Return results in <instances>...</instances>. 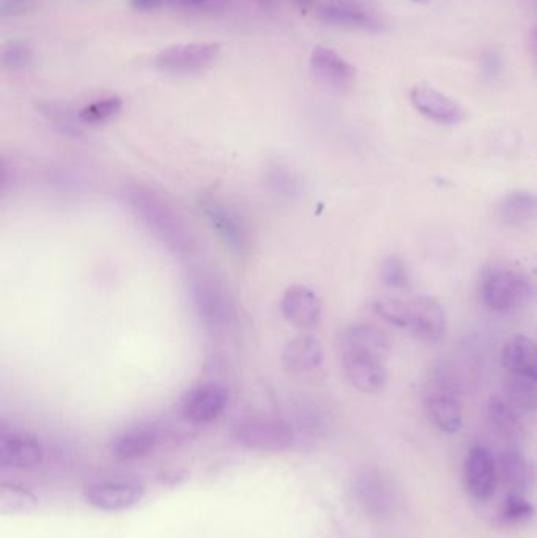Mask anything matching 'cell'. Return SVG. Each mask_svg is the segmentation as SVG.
I'll return each mask as SVG.
<instances>
[{"mask_svg": "<svg viewBox=\"0 0 537 538\" xmlns=\"http://www.w3.org/2000/svg\"><path fill=\"white\" fill-rule=\"evenodd\" d=\"M123 197L142 224L161 243L166 244L175 254L185 255L191 252L193 241L182 218L158 192L144 185H130L126 186Z\"/></svg>", "mask_w": 537, "mask_h": 538, "instance_id": "1", "label": "cell"}, {"mask_svg": "<svg viewBox=\"0 0 537 538\" xmlns=\"http://www.w3.org/2000/svg\"><path fill=\"white\" fill-rule=\"evenodd\" d=\"M197 317L213 334H226L237 323L235 303L227 288L212 274H196L189 282Z\"/></svg>", "mask_w": 537, "mask_h": 538, "instance_id": "2", "label": "cell"}, {"mask_svg": "<svg viewBox=\"0 0 537 538\" xmlns=\"http://www.w3.org/2000/svg\"><path fill=\"white\" fill-rule=\"evenodd\" d=\"M482 304L493 312H511L534 298L533 282L525 274L508 268H490L479 282Z\"/></svg>", "mask_w": 537, "mask_h": 538, "instance_id": "3", "label": "cell"}, {"mask_svg": "<svg viewBox=\"0 0 537 538\" xmlns=\"http://www.w3.org/2000/svg\"><path fill=\"white\" fill-rule=\"evenodd\" d=\"M199 208L213 232L232 254L237 257L249 255L252 247L251 232L240 211L213 194L200 197Z\"/></svg>", "mask_w": 537, "mask_h": 538, "instance_id": "4", "label": "cell"}, {"mask_svg": "<svg viewBox=\"0 0 537 538\" xmlns=\"http://www.w3.org/2000/svg\"><path fill=\"white\" fill-rule=\"evenodd\" d=\"M234 439L245 449L281 452L292 446L295 433L287 422L279 419L251 417L235 425Z\"/></svg>", "mask_w": 537, "mask_h": 538, "instance_id": "5", "label": "cell"}, {"mask_svg": "<svg viewBox=\"0 0 537 538\" xmlns=\"http://www.w3.org/2000/svg\"><path fill=\"white\" fill-rule=\"evenodd\" d=\"M219 56L221 45L218 43H182L163 49L155 57V65L163 73L189 76L213 67Z\"/></svg>", "mask_w": 537, "mask_h": 538, "instance_id": "6", "label": "cell"}, {"mask_svg": "<svg viewBox=\"0 0 537 538\" xmlns=\"http://www.w3.org/2000/svg\"><path fill=\"white\" fill-rule=\"evenodd\" d=\"M356 499L367 515L378 520L393 516L397 509V494L393 482L374 468H364L355 477Z\"/></svg>", "mask_w": 537, "mask_h": 538, "instance_id": "7", "label": "cell"}, {"mask_svg": "<svg viewBox=\"0 0 537 538\" xmlns=\"http://www.w3.org/2000/svg\"><path fill=\"white\" fill-rule=\"evenodd\" d=\"M317 18L326 26L341 29L382 32L383 21L363 0H326L317 7Z\"/></svg>", "mask_w": 537, "mask_h": 538, "instance_id": "8", "label": "cell"}, {"mask_svg": "<svg viewBox=\"0 0 537 538\" xmlns=\"http://www.w3.org/2000/svg\"><path fill=\"white\" fill-rule=\"evenodd\" d=\"M229 389L216 381L197 384L183 397L182 414L191 424H212L229 406Z\"/></svg>", "mask_w": 537, "mask_h": 538, "instance_id": "9", "label": "cell"}, {"mask_svg": "<svg viewBox=\"0 0 537 538\" xmlns=\"http://www.w3.org/2000/svg\"><path fill=\"white\" fill-rule=\"evenodd\" d=\"M386 359L364 351L342 350L341 362L345 378L364 394H377L388 383Z\"/></svg>", "mask_w": 537, "mask_h": 538, "instance_id": "10", "label": "cell"}, {"mask_svg": "<svg viewBox=\"0 0 537 538\" xmlns=\"http://www.w3.org/2000/svg\"><path fill=\"white\" fill-rule=\"evenodd\" d=\"M145 488L136 480H104L92 483L84 491V498L95 509L103 512H123L144 499Z\"/></svg>", "mask_w": 537, "mask_h": 538, "instance_id": "11", "label": "cell"}, {"mask_svg": "<svg viewBox=\"0 0 537 538\" xmlns=\"http://www.w3.org/2000/svg\"><path fill=\"white\" fill-rule=\"evenodd\" d=\"M279 309L290 325L303 331H312L322 321V299L314 290L304 285L287 288L282 295Z\"/></svg>", "mask_w": 537, "mask_h": 538, "instance_id": "12", "label": "cell"}, {"mask_svg": "<svg viewBox=\"0 0 537 538\" xmlns=\"http://www.w3.org/2000/svg\"><path fill=\"white\" fill-rule=\"evenodd\" d=\"M408 331L423 342H437L446 331V314L432 296L408 299Z\"/></svg>", "mask_w": 537, "mask_h": 538, "instance_id": "13", "label": "cell"}, {"mask_svg": "<svg viewBox=\"0 0 537 538\" xmlns=\"http://www.w3.org/2000/svg\"><path fill=\"white\" fill-rule=\"evenodd\" d=\"M312 74L320 84L333 90H347L352 87L356 79V70L349 60L328 46H315L311 52Z\"/></svg>", "mask_w": 537, "mask_h": 538, "instance_id": "14", "label": "cell"}, {"mask_svg": "<svg viewBox=\"0 0 537 538\" xmlns=\"http://www.w3.org/2000/svg\"><path fill=\"white\" fill-rule=\"evenodd\" d=\"M410 98L419 114L440 125H457L465 118V111L459 103L432 87L418 85L410 93Z\"/></svg>", "mask_w": 537, "mask_h": 538, "instance_id": "15", "label": "cell"}, {"mask_svg": "<svg viewBox=\"0 0 537 538\" xmlns=\"http://www.w3.org/2000/svg\"><path fill=\"white\" fill-rule=\"evenodd\" d=\"M45 450L34 436L24 433H2L0 466L7 469H30L40 465Z\"/></svg>", "mask_w": 537, "mask_h": 538, "instance_id": "16", "label": "cell"}, {"mask_svg": "<svg viewBox=\"0 0 537 538\" xmlns=\"http://www.w3.org/2000/svg\"><path fill=\"white\" fill-rule=\"evenodd\" d=\"M495 458L484 447H473L465 460V483L471 496L489 499L497 487Z\"/></svg>", "mask_w": 537, "mask_h": 538, "instance_id": "17", "label": "cell"}, {"mask_svg": "<svg viewBox=\"0 0 537 538\" xmlns=\"http://www.w3.org/2000/svg\"><path fill=\"white\" fill-rule=\"evenodd\" d=\"M323 359L325 354L322 345L319 340L308 334L293 337L282 351L284 369L297 376L317 372L322 367Z\"/></svg>", "mask_w": 537, "mask_h": 538, "instance_id": "18", "label": "cell"}, {"mask_svg": "<svg viewBox=\"0 0 537 538\" xmlns=\"http://www.w3.org/2000/svg\"><path fill=\"white\" fill-rule=\"evenodd\" d=\"M339 350H356L386 359L391 353V340L382 329L371 323H352L339 336Z\"/></svg>", "mask_w": 537, "mask_h": 538, "instance_id": "19", "label": "cell"}, {"mask_svg": "<svg viewBox=\"0 0 537 538\" xmlns=\"http://www.w3.org/2000/svg\"><path fill=\"white\" fill-rule=\"evenodd\" d=\"M158 441H160V435L152 425L133 427L120 433L112 441V454L123 461L141 460V458L153 454V450L158 446Z\"/></svg>", "mask_w": 537, "mask_h": 538, "instance_id": "20", "label": "cell"}, {"mask_svg": "<svg viewBox=\"0 0 537 538\" xmlns=\"http://www.w3.org/2000/svg\"><path fill=\"white\" fill-rule=\"evenodd\" d=\"M501 362L509 375L537 380V342L531 337H512L504 345Z\"/></svg>", "mask_w": 537, "mask_h": 538, "instance_id": "21", "label": "cell"}, {"mask_svg": "<svg viewBox=\"0 0 537 538\" xmlns=\"http://www.w3.org/2000/svg\"><path fill=\"white\" fill-rule=\"evenodd\" d=\"M501 221L512 229H526L537 222V194L533 191L509 192L498 205Z\"/></svg>", "mask_w": 537, "mask_h": 538, "instance_id": "22", "label": "cell"}, {"mask_svg": "<svg viewBox=\"0 0 537 538\" xmlns=\"http://www.w3.org/2000/svg\"><path fill=\"white\" fill-rule=\"evenodd\" d=\"M430 419L441 432H459L463 424L462 408L454 395L446 391L435 392L427 398Z\"/></svg>", "mask_w": 537, "mask_h": 538, "instance_id": "23", "label": "cell"}, {"mask_svg": "<svg viewBox=\"0 0 537 538\" xmlns=\"http://www.w3.org/2000/svg\"><path fill=\"white\" fill-rule=\"evenodd\" d=\"M501 479L511 493L522 494L533 483V469L515 450H508L500 460Z\"/></svg>", "mask_w": 537, "mask_h": 538, "instance_id": "24", "label": "cell"}, {"mask_svg": "<svg viewBox=\"0 0 537 538\" xmlns=\"http://www.w3.org/2000/svg\"><path fill=\"white\" fill-rule=\"evenodd\" d=\"M41 115L51 123L57 133L68 137H79L82 134V122L79 111L75 112L68 104L57 101H46L38 106Z\"/></svg>", "mask_w": 537, "mask_h": 538, "instance_id": "25", "label": "cell"}, {"mask_svg": "<svg viewBox=\"0 0 537 538\" xmlns=\"http://www.w3.org/2000/svg\"><path fill=\"white\" fill-rule=\"evenodd\" d=\"M506 400L519 413H533L537 410V380L509 375L506 380Z\"/></svg>", "mask_w": 537, "mask_h": 538, "instance_id": "26", "label": "cell"}, {"mask_svg": "<svg viewBox=\"0 0 537 538\" xmlns=\"http://www.w3.org/2000/svg\"><path fill=\"white\" fill-rule=\"evenodd\" d=\"M265 180H267V185L270 186L271 191L278 194L279 197L293 200L300 197L301 192H303L300 177L289 166H284L281 163H273L267 167Z\"/></svg>", "mask_w": 537, "mask_h": 538, "instance_id": "27", "label": "cell"}, {"mask_svg": "<svg viewBox=\"0 0 537 538\" xmlns=\"http://www.w3.org/2000/svg\"><path fill=\"white\" fill-rule=\"evenodd\" d=\"M38 499L32 491L16 485V483H2L0 485V512L4 515L10 513H27L37 509Z\"/></svg>", "mask_w": 537, "mask_h": 538, "instance_id": "28", "label": "cell"}, {"mask_svg": "<svg viewBox=\"0 0 537 538\" xmlns=\"http://www.w3.org/2000/svg\"><path fill=\"white\" fill-rule=\"evenodd\" d=\"M369 309L372 314L388 325L396 328L407 329L408 325V301L391 298V296H372L369 299Z\"/></svg>", "mask_w": 537, "mask_h": 538, "instance_id": "29", "label": "cell"}, {"mask_svg": "<svg viewBox=\"0 0 537 538\" xmlns=\"http://www.w3.org/2000/svg\"><path fill=\"white\" fill-rule=\"evenodd\" d=\"M519 411L503 398H492L489 403V417L497 430L508 438H517L522 433Z\"/></svg>", "mask_w": 537, "mask_h": 538, "instance_id": "30", "label": "cell"}, {"mask_svg": "<svg viewBox=\"0 0 537 538\" xmlns=\"http://www.w3.org/2000/svg\"><path fill=\"white\" fill-rule=\"evenodd\" d=\"M123 101L119 96H108L103 100L93 101L79 111L82 125L100 126L112 122L122 112Z\"/></svg>", "mask_w": 537, "mask_h": 538, "instance_id": "31", "label": "cell"}, {"mask_svg": "<svg viewBox=\"0 0 537 538\" xmlns=\"http://www.w3.org/2000/svg\"><path fill=\"white\" fill-rule=\"evenodd\" d=\"M380 281L385 287L404 290L410 284L407 266L399 257H386L380 265Z\"/></svg>", "mask_w": 537, "mask_h": 538, "instance_id": "32", "label": "cell"}, {"mask_svg": "<svg viewBox=\"0 0 537 538\" xmlns=\"http://www.w3.org/2000/svg\"><path fill=\"white\" fill-rule=\"evenodd\" d=\"M32 63V49L21 40L8 41L2 51V65L8 71H24Z\"/></svg>", "mask_w": 537, "mask_h": 538, "instance_id": "33", "label": "cell"}, {"mask_svg": "<svg viewBox=\"0 0 537 538\" xmlns=\"http://www.w3.org/2000/svg\"><path fill=\"white\" fill-rule=\"evenodd\" d=\"M534 509L530 502L522 498V494L511 493L504 502L503 516L504 520L520 521L530 518Z\"/></svg>", "mask_w": 537, "mask_h": 538, "instance_id": "34", "label": "cell"}, {"mask_svg": "<svg viewBox=\"0 0 537 538\" xmlns=\"http://www.w3.org/2000/svg\"><path fill=\"white\" fill-rule=\"evenodd\" d=\"M226 4L227 0H167V7L193 13L215 12Z\"/></svg>", "mask_w": 537, "mask_h": 538, "instance_id": "35", "label": "cell"}, {"mask_svg": "<svg viewBox=\"0 0 537 538\" xmlns=\"http://www.w3.org/2000/svg\"><path fill=\"white\" fill-rule=\"evenodd\" d=\"M504 60L500 52L489 51L484 52L481 57V71L487 79H498L501 73H503Z\"/></svg>", "mask_w": 537, "mask_h": 538, "instance_id": "36", "label": "cell"}, {"mask_svg": "<svg viewBox=\"0 0 537 538\" xmlns=\"http://www.w3.org/2000/svg\"><path fill=\"white\" fill-rule=\"evenodd\" d=\"M130 5L136 12H156L167 7V0H130Z\"/></svg>", "mask_w": 537, "mask_h": 538, "instance_id": "37", "label": "cell"}, {"mask_svg": "<svg viewBox=\"0 0 537 538\" xmlns=\"http://www.w3.org/2000/svg\"><path fill=\"white\" fill-rule=\"evenodd\" d=\"M295 7L300 8L301 12H309L317 5V0H292Z\"/></svg>", "mask_w": 537, "mask_h": 538, "instance_id": "38", "label": "cell"}, {"mask_svg": "<svg viewBox=\"0 0 537 538\" xmlns=\"http://www.w3.org/2000/svg\"><path fill=\"white\" fill-rule=\"evenodd\" d=\"M256 2L265 10H275L279 5V0H256Z\"/></svg>", "mask_w": 537, "mask_h": 538, "instance_id": "39", "label": "cell"}, {"mask_svg": "<svg viewBox=\"0 0 537 538\" xmlns=\"http://www.w3.org/2000/svg\"><path fill=\"white\" fill-rule=\"evenodd\" d=\"M533 46H534V52H536V59H537V27H534V30H533Z\"/></svg>", "mask_w": 537, "mask_h": 538, "instance_id": "40", "label": "cell"}, {"mask_svg": "<svg viewBox=\"0 0 537 538\" xmlns=\"http://www.w3.org/2000/svg\"><path fill=\"white\" fill-rule=\"evenodd\" d=\"M413 2H416V4H426L429 0H413Z\"/></svg>", "mask_w": 537, "mask_h": 538, "instance_id": "41", "label": "cell"}]
</instances>
